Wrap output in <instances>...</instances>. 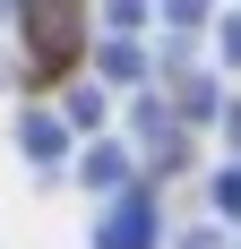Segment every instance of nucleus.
Wrapping results in <instances>:
<instances>
[{
	"mask_svg": "<svg viewBox=\"0 0 241 249\" xmlns=\"http://www.w3.org/2000/svg\"><path fill=\"white\" fill-rule=\"evenodd\" d=\"M103 249H155L146 241V206H120L112 224H103Z\"/></svg>",
	"mask_w": 241,
	"mask_h": 249,
	"instance_id": "f257e3e1",
	"label": "nucleus"
},
{
	"mask_svg": "<svg viewBox=\"0 0 241 249\" xmlns=\"http://www.w3.org/2000/svg\"><path fill=\"white\" fill-rule=\"evenodd\" d=\"M120 172H129V155H120V146H95V163H86V180H103V189H112Z\"/></svg>",
	"mask_w": 241,
	"mask_h": 249,
	"instance_id": "f03ea898",
	"label": "nucleus"
}]
</instances>
